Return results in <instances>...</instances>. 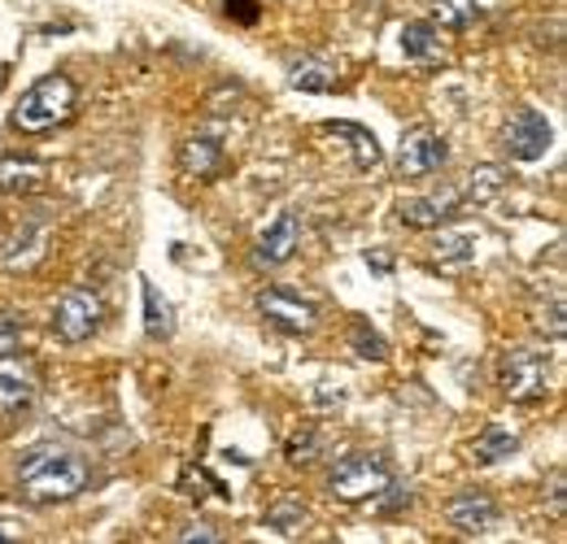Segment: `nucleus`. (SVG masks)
I'll return each mask as SVG.
<instances>
[{
	"label": "nucleus",
	"instance_id": "27",
	"mask_svg": "<svg viewBox=\"0 0 567 544\" xmlns=\"http://www.w3.org/2000/svg\"><path fill=\"white\" fill-rule=\"evenodd\" d=\"M367 266H375V271H389V258H380V253L371 258V253H367Z\"/></svg>",
	"mask_w": 567,
	"mask_h": 544
},
{
	"label": "nucleus",
	"instance_id": "11",
	"mask_svg": "<svg viewBox=\"0 0 567 544\" xmlns=\"http://www.w3.org/2000/svg\"><path fill=\"white\" fill-rule=\"evenodd\" d=\"M44 175H49V166L40 157H27V153L0 157V192H9V197H31L44 184Z\"/></svg>",
	"mask_w": 567,
	"mask_h": 544
},
{
	"label": "nucleus",
	"instance_id": "21",
	"mask_svg": "<svg viewBox=\"0 0 567 544\" xmlns=\"http://www.w3.org/2000/svg\"><path fill=\"white\" fill-rule=\"evenodd\" d=\"M506 188V175L497 170V166H481V170H472V184H467V192H463V201H494L497 192Z\"/></svg>",
	"mask_w": 567,
	"mask_h": 544
},
{
	"label": "nucleus",
	"instance_id": "2",
	"mask_svg": "<svg viewBox=\"0 0 567 544\" xmlns=\"http://www.w3.org/2000/svg\"><path fill=\"white\" fill-rule=\"evenodd\" d=\"M74 105H79V92H74L71 79H66V74H44V79H35V83L22 92V101H18V109H13V127H22L27 136L53 132L58 123L71 118Z\"/></svg>",
	"mask_w": 567,
	"mask_h": 544
},
{
	"label": "nucleus",
	"instance_id": "23",
	"mask_svg": "<svg viewBox=\"0 0 567 544\" xmlns=\"http://www.w3.org/2000/svg\"><path fill=\"white\" fill-rule=\"evenodd\" d=\"M354 348H358V357H367V362H384V357H389L384 336H375L367 323H358L354 327Z\"/></svg>",
	"mask_w": 567,
	"mask_h": 544
},
{
	"label": "nucleus",
	"instance_id": "17",
	"mask_svg": "<svg viewBox=\"0 0 567 544\" xmlns=\"http://www.w3.org/2000/svg\"><path fill=\"white\" fill-rule=\"evenodd\" d=\"M323 132H328V136L350 139L358 170H375V166H380V157H384V153H380V144H375V136H371L367 127H358V123H323Z\"/></svg>",
	"mask_w": 567,
	"mask_h": 544
},
{
	"label": "nucleus",
	"instance_id": "1",
	"mask_svg": "<svg viewBox=\"0 0 567 544\" xmlns=\"http://www.w3.org/2000/svg\"><path fill=\"white\" fill-rule=\"evenodd\" d=\"M87 488V458L66 444H35L18 467V492L35 505L71 501Z\"/></svg>",
	"mask_w": 567,
	"mask_h": 544
},
{
	"label": "nucleus",
	"instance_id": "22",
	"mask_svg": "<svg viewBox=\"0 0 567 544\" xmlns=\"http://www.w3.org/2000/svg\"><path fill=\"white\" fill-rule=\"evenodd\" d=\"M306 519H310V510L301 505V501H280V505H271L267 510V523L284 532V536H297L301 527H306Z\"/></svg>",
	"mask_w": 567,
	"mask_h": 544
},
{
	"label": "nucleus",
	"instance_id": "14",
	"mask_svg": "<svg viewBox=\"0 0 567 544\" xmlns=\"http://www.w3.org/2000/svg\"><path fill=\"white\" fill-rule=\"evenodd\" d=\"M402 53L415 66H436V62H445V40L432 22H406L402 27Z\"/></svg>",
	"mask_w": 567,
	"mask_h": 544
},
{
	"label": "nucleus",
	"instance_id": "20",
	"mask_svg": "<svg viewBox=\"0 0 567 544\" xmlns=\"http://www.w3.org/2000/svg\"><path fill=\"white\" fill-rule=\"evenodd\" d=\"M476 231H445L441 240H436V258L441 262H472L476 258Z\"/></svg>",
	"mask_w": 567,
	"mask_h": 544
},
{
	"label": "nucleus",
	"instance_id": "15",
	"mask_svg": "<svg viewBox=\"0 0 567 544\" xmlns=\"http://www.w3.org/2000/svg\"><path fill=\"white\" fill-rule=\"evenodd\" d=\"M179 166L193 179H214L223 170V144L214 136H188L179 148Z\"/></svg>",
	"mask_w": 567,
	"mask_h": 544
},
{
	"label": "nucleus",
	"instance_id": "13",
	"mask_svg": "<svg viewBox=\"0 0 567 544\" xmlns=\"http://www.w3.org/2000/svg\"><path fill=\"white\" fill-rule=\"evenodd\" d=\"M445 519H450L458 532H489L497 523V505H494V496H485V492H463V496H454V501L445 505Z\"/></svg>",
	"mask_w": 567,
	"mask_h": 544
},
{
	"label": "nucleus",
	"instance_id": "24",
	"mask_svg": "<svg viewBox=\"0 0 567 544\" xmlns=\"http://www.w3.org/2000/svg\"><path fill=\"white\" fill-rule=\"evenodd\" d=\"M315 458H319V436L315 431H301V436L288 440V462L292 467H310Z\"/></svg>",
	"mask_w": 567,
	"mask_h": 544
},
{
	"label": "nucleus",
	"instance_id": "28",
	"mask_svg": "<svg viewBox=\"0 0 567 544\" xmlns=\"http://www.w3.org/2000/svg\"><path fill=\"white\" fill-rule=\"evenodd\" d=\"M0 544H18L13 536H9V532H4V523H0Z\"/></svg>",
	"mask_w": 567,
	"mask_h": 544
},
{
	"label": "nucleus",
	"instance_id": "18",
	"mask_svg": "<svg viewBox=\"0 0 567 544\" xmlns=\"http://www.w3.org/2000/svg\"><path fill=\"white\" fill-rule=\"evenodd\" d=\"M288 83L297 92H332L337 87V66L323 57H301L297 66L288 70Z\"/></svg>",
	"mask_w": 567,
	"mask_h": 544
},
{
	"label": "nucleus",
	"instance_id": "16",
	"mask_svg": "<svg viewBox=\"0 0 567 544\" xmlns=\"http://www.w3.org/2000/svg\"><path fill=\"white\" fill-rule=\"evenodd\" d=\"M515 453H519V436L506 431V427H485V431L472 440V458H476L481 467L506 462V458H515Z\"/></svg>",
	"mask_w": 567,
	"mask_h": 544
},
{
	"label": "nucleus",
	"instance_id": "9",
	"mask_svg": "<svg viewBox=\"0 0 567 544\" xmlns=\"http://www.w3.org/2000/svg\"><path fill=\"white\" fill-rule=\"evenodd\" d=\"M258 310H262L267 323H276L288 336H306V332L315 327V305L301 301V296H292V292H280V287L262 292V296H258Z\"/></svg>",
	"mask_w": 567,
	"mask_h": 544
},
{
	"label": "nucleus",
	"instance_id": "5",
	"mask_svg": "<svg viewBox=\"0 0 567 544\" xmlns=\"http://www.w3.org/2000/svg\"><path fill=\"white\" fill-rule=\"evenodd\" d=\"M101 318H105L101 296L87 292V287H71V292L58 301V310H53V332H58L66 344H83L96 336Z\"/></svg>",
	"mask_w": 567,
	"mask_h": 544
},
{
	"label": "nucleus",
	"instance_id": "7",
	"mask_svg": "<svg viewBox=\"0 0 567 544\" xmlns=\"http://www.w3.org/2000/svg\"><path fill=\"white\" fill-rule=\"evenodd\" d=\"M550 144H555V127H550V118L542 109H519L511 118V127H506V153L515 161H542L550 153Z\"/></svg>",
	"mask_w": 567,
	"mask_h": 544
},
{
	"label": "nucleus",
	"instance_id": "26",
	"mask_svg": "<svg viewBox=\"0 0 567 544\" xmlns=\"http://www.w3.org/2000/svg\"><path fill=\"white\" fill-rule=\"evenodd\" d=\"M179 544H223V541H218V532H214L210 523H193V527H184Z\"/></svg>",
	"mask_w": 567,
	"mask_h": 544
},
{
	"label": "nucleus",
	"instance_id": "12",
	"mask_svg": "<svg viewBox=\"0 0 567 544\" xmlns=\"http://www.w3.org/2000/svg\"><path fill=\"white\" fill-rule=\"evenodd\" d=\"M297 240H301V227H297V213H276V222L258 236V262H267V266H280L288 262L292 253H297Z\"/></svg>",
	"mask_w": 567,
	"mask_h": 544
},
{
	"label": "nucleus",
	"instance_id": "3",
	"mask_svg": "<svg viewBox=\"0 0 567 544\" xmlns=\"http://www.w3.org/2000/svg\"><path fill=\"white\" fill-rule=\"evenodd\" d=\"M497 384L515 406H533L550 393V357L542 348H511L502 357Z\"/></svg>",
	"mask_w": 567,
	"mask_h": 544
},
{
	"label": "nucleus",
	"instance_id": "25",
	"mask_svg": "<svg viewBox=\"0 0 567 544\" xmlns=\"http://www.w3.org/2000/svg\"><path fill=\"white\" fill-rule=\"evenodd\" d=\"M18 344H22V327H18V318H13V314H0V357H9Z\"/></svg>",
	"mask_w": 567,
	"mask_h": 544
},
{
	"label": "nucleus",
	"instance_id": "10",
	"mask_svg": "<svg viewBox=\"0 0 567 544\" xmlns=\"http://www.w3.org/2000/svg\"><path fill=\"white\" fill-rule=\"evenodd\" d=\"M458 205H463V192H454V188H445V192H427V197H411V201H402V222L406 227H441V222H450L454 213H458Z\"/></svg>",
	"mask_w": 567,
	"mask_h": 544
},
{
	"label": "nucleus",
	"instance_id": "4",
	"mask_svg": "<svg viewBox=\"0 0 567 544\" xmlns=\"http://www.w3.org/2000/svg\"><path fill=\"white\" fill-rule=\"evenodd\" d=\"M389 483H393V471H389L384 458H375V453H346L332 467V475H328V492L337 501H371V496L389 492Z\"/></svg>",
	"mask_w": 567,
	"mask_h": 544
},
{
	"label": "nucleus",
	"instance_id": "8",
	"mask_svg": "<svg viewBox=\"0 0 567 544\" xmlns=\"http://www.w3.org/2000/svg\"><path fill=\"white\" fill-rule=\"evenodd\" d=\"M35 393H40V375H35V366L31 362H22V357H0V418H13V414H22V409L35 401Z\"/></svg>",
	"mask_w": 567,
	"mask_h": 544
},
{
	"label": "nucleus",
	"instance_id": "19",
	"mask_svg": "<svg viewBox=\"0 0 567 544\" xmlns=\"http://www.w3.org/2000/svg\"><path fill=\"white\" fill-rule=\"evenodd\" d=\"M141 292H144V336L148 341H166L171 332H175V314H171V305L157 296V287L144 279L141 283Z\"/></svg>",
	"mask_w": 567,
	"mask_h": 544
},
{
	"label": "nucleus",
	"instance_id": "6",
	"mask_svg": "<svg viewBox=\"0 0 567 544\" xmlns=\"http://www.w3.org/2000/svg\"><path fill=\"white\" fill-rule=\"evenodd\" d=\"M450 161V144L441 132H432V127H415V132H406L402 144H398V170L406 175V179H424L432 170H441Z\"/></svg>",
	"mask_w": 567,
	"mask_h": 544
}]
</instances>
